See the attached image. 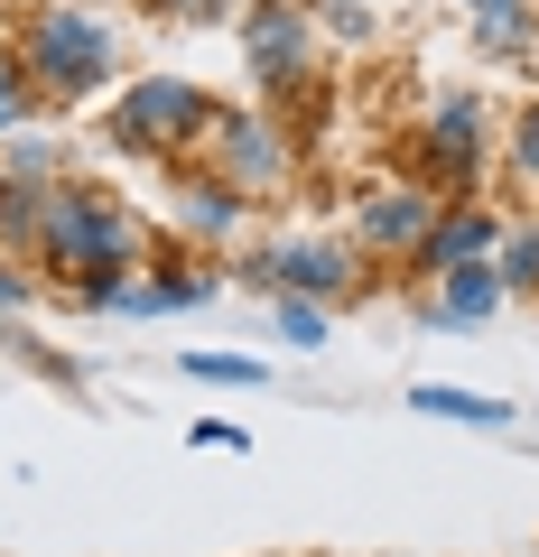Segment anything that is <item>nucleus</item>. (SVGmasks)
Here are the masks:
<instances>
[{"label":"nucleus","mask_w":539,"mask_h":557,"mask_svg":"<svg viewBox=\"0 0 539 557\" xmlns=\"http://www.w3.org/2000/svg\"><path fill=\"white\" fill-rule=\"evenodd\" d=\"M177 223H186V233H196V242H233L242 233V186H186V196H177Z\"/></svg>","instance_id":"f8f14e48"},{"label":"nucleus","mask_w":539,"mask_h":557,"mask_svg":"<svg viewBox=\"0 0 539 557\" xmlns=\"http://www.w3.org/2000/svg\"><path fill=\"white\" fill-rule=\"evenodd\" d=\"M530 557H539V548H530Z\"/></svg>","instance_id":"4be33fe9"},{"label":"nucleus","mask_w":539,"mask_h":557,"mask_svg":"<svg viewBox=\"0 0 539 557\" xmlns=\"http://www.w3.org/2000/svg\"><path fill=\"white\" fill-rule=\"evenodd\" d=\"M28 112H38V84L20 75V57H0V139L28 131Z\"/></svg>","instance_id":"2eb2a0df"},{"label":"nucleus","mask_w":539,"mask_h":557,"mask_svg":"<svg viewBox=\"0 0 539 557\" xmlns=\"http://www.w3.org/2000/svg\"><path fill=\"white\" fill-rule=\"evenodd\" d=\"M493 242H502L493 214H475V205H438V223H428V242H419L409 260H419L428 278H446V270H465V260H483Z\"/></svg>","instance_id":"6e6552de"},{"label":"nucleus","mask_w":539,"mask_h":557,"mask_svg":"<svg viewBox=\"0 0 539 557\" xmlns=\"http://www.w3.org/2000/svg\"><path fill=\"white\" fill-rule=\"evenodd\" d=\"M502 307V270H483V260H465V270H446V288L428 298V325H483Z\"/></svg>","instance_id":"9d476101"},{"label":"nucleus","mask_w":539,"mask_h":557,"mask_svg":"<svg viewBox=\"0 0 539 557\" xmlns=\"http://www.w3.org/2000/svg\"><path fill=\"white\" fill-rule=\"evenodd\" d=\"M149 10H168V20H223L233 0H149Z\"/></svg>","instance_id":"aec40b11"},{"label":"nucleus","mask_w":539,"mask_h":557,"mask_svg":"<svg viewBox=\"0 0 539 557\" xmlns=\"http://www.w3.org/2000/svg\"><path fill=\"white\" fill-rule=\"evenodd\" d=\"M20 75L38 84L47 102H84L102 75H112V28L75 0H47L20 20Z\"/></svg>","instance_id":"f03ea898"},{"label":"nucleus","mask_w":539,"mask_h":557,"mask_svg":"<svg viewBox=\"0 0 539 557\" xmlns=\"http://www.w3.org/2000/svg\"><path fill=\"white\" fill-rule=\"evenodd\" d=\"M242 47H252V75L270 84V94H289V84H307L317 28H307V10H289V0H252V10H242Z\"/></svg>","instance_id":"20e7f679"},{"label":"nucleus","mask_w":539,"mask_h":557,"mask_svg":"<svg viewBox=\"0 0 539 557\" xmlns=\"http://www.w3.org/2000/svg\"><path fill=\"white\" fill-rule=\"evenodd\" d=\"M512 168H520V177L539 186V102H530V112L512 121Z\"/></svg>","instance_id":"6ab92c4d"},{"label":"nucleus","mask_w":539,"mask_h":557,"mask_svg":"<svg viewBox=\"0 0 539 557\" xmlns=\"http://www.w3.org/2000/svg\"><path fill=\"white\" fill-rule=\"evenodd\" d=\"M409 399H419L428 418H465V428H502V418H512L502 399H483V391H438V381H428V391H409Z\"/></svg>","instance_id":"ddd939ff"},{"label":"nucleus","mask_w":539,"mask_h":557,"mask_svg":"<svg viewBox=\"0 0 539 557\" xmlns=\"http://www.w3.org/2000/svg\"><path fill=\"white\" fill-rule=\"evenodd\" d=\"M428 223H438V205H428V186H372L354 214V233L372 242V251H419Z\"/></svg>","instance_id":"39448f33"},{"label":"nucleus","mask_w":539,"mask_h":557,"mask_svg":"<svg viewBox=\"0 0 539 557\" xmlns=\"http://www.w3.org/2000/svg\"><path fill=\"white\" fill-rule=\"evenodd\" d=\"M428 168H438L446 186H465V177L483 168V102H475V94H456V102L428 112Z\"/></svg>","instance_id":"423d86ee"},{"label":"nucleus","mask_w":539,"mask_h":557,"mask_svg":"<svg viewBox=\"0 0 539 557\" xmlns=\"http://www.w3.org/2000/svg\"><path fill=\"white\" fill-rule=\"evenodd\" d=\"M28 298V278H10V270H0V307H20Z\"/></svg>","instance_id":"412c9836"},{"label":"nucleus","mask_w":539,"mask_h":557,"mask_svg":"<svg viewBox=\"0 0 539 557\" xmlns=\"http://www.w3.org/2000/svg\"><path fill=\"white\" fill-rule=\"evenodd\" d=\"M260 270L280 278L289 298H335L344 278H354V251H335V242H289V251H270Z\"/></svg>","instance_id":"1a4fd4ad"},{"label":"nucleus","mask_w":539,"mask_h":557,"mask_svg":"<svg viewBox=\"0 0 539 557\" xmlns=\"http://www.w3.org/2000/svg\"><path fill=\"white\" fill-rule=\"evenodd\" d=\"M215 121H223V112L196 94V84H168V75H149V84H131V94H121L112 139H121V149H186V139H205Z\"/></svg>","instance_id":"7ed1b4c3"},{"label":"nucleus","mask_w":539,"mask_h":557,"mask_svg":"<svg viewBox=\"0 0 539 557\" xmlns=\"http://www.w3.org/2000/svg\"><path fill=\"white\" fill-rule=\"evenodd\" d=\"M465 10L483 20V47H493V57H512V47L530 38V0H465Z\"/></svg>","instance_id":"4468645a"},{"label":"nucleus","mask_w":539,"mask_h":557,"mask_svg":"<svg viewBox=\"0 0 539 557\" xmlns=\"http://www.w3.org/2000/svg\"><path fill=\"white\" fill-rule=\"evenodd\" d=\"M280 335H289V344H326V307H317V298H289V307H280Z\"/></svg>","instance_id":"f3484780"},{"label":"nucleus","mask_w":539,"mask_h":557,"mask_svg":"<svg viewBox=\"0 0 539 557\" xmlns=\"http://www.w3.org/2000/svg\"><path fill=\"white\" fill-rule=\"evenodd\" d=\"M205 298H215V278L177 270V278H149V288H112L102 307H112V317H168V307H205Z\"/></svg>","instance_id":"9b49d317"},{"label":"nucleus","mask_w":539,"mask_h":557,"mask_svg":"<svg viewBox=\"0 0 539 557\" xmlns=\"http://www.w3.org/2000/svg\"><path fill=\"white\" fill-rule=\"evenodd\" d=\"M215 149H223V186H242V196L289 177V149L270 139V121H215Z\"/></svg>","instance_id":"0eeeda50"},{"label":"nucleus","mask_w":539,"mask_h":557,"mask_svg":"<svg viewBox=\"0 0 539 557\" xmlns=\"http://www.w3.org/2000/svg\"><path fill=\"white\" fill-rule=\"evenodd\" d=\"M28 233H38V260H47V270L84 288V307L112 298L121 270H131V251H140L131 214H121L112 196H84V186H57V196H38V205H28Z\"/></svg>","instance_id":"f257e3e1"},{"label":"nucleus","mask_w":539,"mask_h":557,"mask_svg":"<svg viewBox=\"0 0 539 557\" xmlns=\"http://www.w3.org/2000/svg\"><path fill=\"white\" fill-rule=\"evenodd\" d=\"M186 372L196 381H270V362L260 354H186Z\"/></svg>","instance_id":"dca6fc26"},{"label":"nucleus","mask_w":539,"mask_h":557,"mask_svg":"<svg viewBox=\"0 0 539 557\" xmlns=\"http://www.w3.org/2000/svg\"><path fill=\"white\" fill-rule=\"evenodd\" d=\"M502 288H539V233H520L512 251H502Z\"/></svg>","instance_id":"a211bd4d"}]
</instances>
